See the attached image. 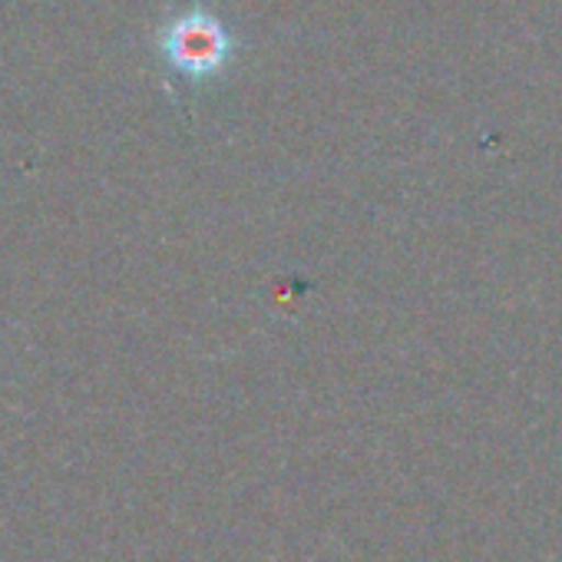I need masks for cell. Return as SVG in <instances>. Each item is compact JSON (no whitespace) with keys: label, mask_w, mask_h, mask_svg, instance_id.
Segmentation results:
<instances>
[{"label":"cell","mask_w":562,"mask_h":562,"mask_svg":"<svg viewBox=\"0 0 562 562\" xmlns=\"http://www.w3.org/2000/svg\"><path fill=\"white\" fill-rule=\"evenodd\" d=\"M235 34L212 8L192 4L172 14L156 34V54L169 74L189 83L218 80L235 60Z\"/></svg>","instance_id":"cell-1"}]
</instances>
